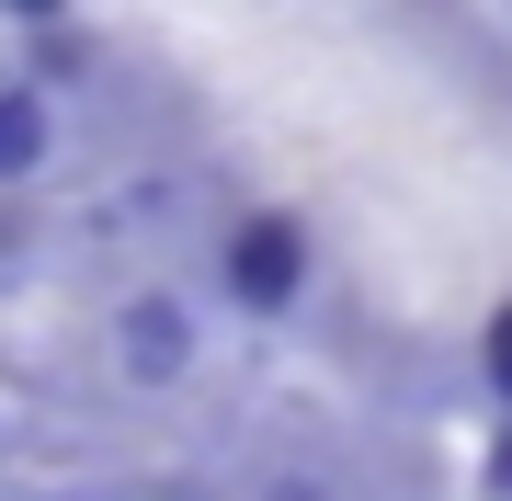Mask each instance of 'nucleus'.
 <instances>
[{
	"mask_svg": "<svg viewBox=\"0 0 512 501\" xmlns=\"http://www.w3.org/2000/svg\"><path fill=\"white\" fill-rule=\"evenodd\" d=\"M114 353H126L137 388H171V376H183V353H194V319L171 308V297H137L126 319H114Z\"/></svg>",
	"mask_w": 512,
	"mask_h": 501,
	"instance_id": "nucleus-2",
	"label": "nucleus"
},
{
	"mask_svg": "<svg viewBox=\"0 0 512 501\" xmlns=\"http://www.w3.org/2000/svg\"><path fill=\"white\" fill-rule=\"evenodd\" d=\"M478 365H490V388H501V399H512V308H501V319H490V353H478Z\"/></svg>",
	"mask_w": 512,
	"mask_h": 501,
	"instance_id": "nucleus-4",
	"label": "nucleus"
},
{
	"mask_svg": "<svg viewBox=\"0 0 512 501\" xmlns=\"http://www.w3.org/2000/svg\"><path fill=\"white\" fill-rule=\"evenodd\" d=\"M490 490H512V433H501V456H490Z\"/></svg>",
	"mask_w": 512,
	"mask_h": 501,
	"instance_id": "nucleus-5",
	"label": "nucleus"
},
{
	"mask_svg": "<svg viewBox=\"0 0 512 501\" xmlns=\"http://www.w3.org/2000/svg\"><path fill=\"white\" fill-rule=\"evenodd\" d=\"M57 126H46V92L35 80H0V183H23V171H46Z\"/></svg>",
	"mask_w": 512,
	"mask_h": 501,
	"instance_id": "nucleus-3",
	"label": "nucleus"
},
{
	"mask_svg": "<svg viewBox=\"0 0 512 501\" xmlns=\"http://www.w3.org/2000/svg\"><path fill=\"white\" fill-rule=\"evenodd\" d=\"M308 285V228L296 217H239L228 228V297L239 308H285Z\"/></svg>",
	"mask_w": 512,
	"mask_h": 501,
	"instance_id": "nucleus-1",
	"label": "nucleus"
}]
</instances>
